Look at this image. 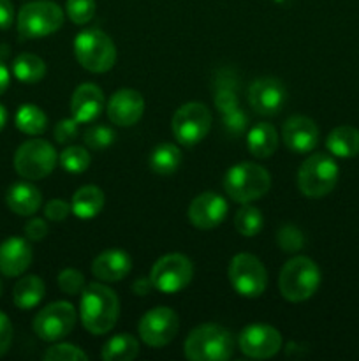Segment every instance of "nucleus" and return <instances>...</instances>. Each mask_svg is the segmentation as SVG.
I'll return each mask as SVG.
<instances>
[{"label": "nucleus", "instance_id": "1", "mask_svg": "<svg viewBox=\"0 0 359 361\" xmlns=\"http://www.w3.org/2000/svg\"><path fill=\"white\" fill-rule=\"evenodd\" d=\"M80 316L84 330L92 335H106L115 328L120 316V300L104 284L87 286L81 291Z\"/></svg>", "mask_w": 359, "mask_h": 361}, {"label": "nucleus", "instance_id": "2", "mask_svg": "<svg viewBox=\"0 0 359 361\" xmlns=\"http://www.w3.org/2000/svg\"><path fill=\"white\" fill-rule=\"evenodd\" d=\"M231 331L218 324H201L187 337L183 351L190 361H225L234 355Z\"/></svg>", "mask_w": 359, "mask_h": 361}, {"label": "nucleus", "instance_id": "3", "mask_svg": "<svg viewBox=\"0 0 359 361\" xmlns=\"http://www.w3.org/2000/svg\"><path fill=\"white\" fill-rule=\"evenodd\" d=\"M320 286V270L310 257L298 256L282 267L278 288L287 302L301 303L312 298Z\"/></svg>", "mask_w": 359, "mask_h": 361}, {"label": "nucleus", "instance_id": "4", "mask_svg": "<svg viewBox=\"0 0 359 361\" xmlns=\"http://www.w3.org/2000/svg\"><path fill=\"white\" fill-rule=\"evenodd\" d=\"M271 187L267 169L253 162H239L224 176V190L236 203H252L266 196Z\"/></svg>", "mask_w": 359, "mask_h": 361}, {"label": "nucleus", "instance_id": "5", "mask_svg": "<svg viewBox=\"0 0 359 361\" xmlns=\"http://www.w3.org/2000/svg\"><path fill=\"white\" fill-rule=\"evenodd\" d=\"M74 53L81 66L95 74L108 73L116 62V46L106 32L88 28L80 32L74 41Z\"/></svg>", "mask_w": 359, "mask_h": 361}, {"label": "nucleus", "instance_id": "6", "mask_svg": "<svg viewBox=\"0 0 359 361\" xmlns=\"http://www.w3.org/2000/svg\"><path fill=\"white\" fill-rule=\"evenodd\" d=\"M340 169L327 154H313L298 171V187L306 197H324L336 187Z\"/></svg>", "mask_w": 359, "mask_h": 361}, {"label": "nucleus", "instance_id": "7", "mask_svg": "<svg viewBox=\"0 0 359 361\" xmlns=\"http://www.w3.org/2000/svg\"><path fill=\"white\" fill-rule=\"evenodd\" d=\"M63 25V11L51 0L25 4L18 13V32L25 39H41L55 34Z\"/></svg>", "mask_w": 359, "mask_h": 361}, {"label": "nucleus", "instance_id": "8", "mask_svg": "<svg viewBox=\"0 0 359 361\" xmlns=\"http://www.w3.org/2000/svg\"><path fill=\"white\" fill-rule=\"evenodd\" d=\"M58 155L51 143L41 137H34L20 145L14 154V169L27 180L46 178L55 169Z\"/></svg>", "mask_w": 359, "mask_h": 361}, {"label": "nucleus", "instance_id": "9", "mask_svg": "<svg viewBox=\"0 0 359 361\" xmlns=\"http://www.w3.org/2000/svg\"><path fill=\"white\" fill-rule=\"evenodd\" d=\"M172 134L183 147H194L208 136L211 129V111L203 102H187L176 109L171 122Z\"/></svg>", "mask_w": 359, "mask_h": 361}, {"label": "nucleus", "instance_id": "10", "mask_svg": "<svg viewBox=\"0 0 359 361\" xmlns=\"http://www.w3.org/2000/svg\"><path fill=\"white\" fill-rule=\"evenodd\" d=\"M229 281L238 295L257 298L266 291L267 271L259 257L246 252L236 254L229 264Z\"/></svg>", "mask_w": 359, "mask_h": 361}, {"label": "nucleus", "instance_id": "11", "mask_svg": "<svg viewBox=\"0 0 359 361\" xmlns=\"http://www.w3.org/2000/svg\"><path fill=\"white\" fill-rule=\"evenodd\" d=\"M194 277V267L183 254H168L157 259L150 271L153 289L165 295H175L190 284Z\"/></svg>", "mask_w": 359, "mask_h": 361}, {"label": "nucleus", "instance_id": "12", "mask_svg": "<svg viewBox=\"0 0 359 361\" xmlns=\"http://www.w3.org/2000/svg\"><path fill=\"white\" fill-rule=\"evenodd\" d=\"M76 309L69 302H55L39 310L34 319V334L44 342L62 341L76 324Z\"/></svg>", "mask_w": 359, "mask_h": 361}, {"label": "nucleus", "instance_id": "13", "mask_svg": "<svg viewBox=\"0 0 359 361\" xmlns=\"http://www.w3.org/2000/svg\"><path fill=\"white\" fill-rule=\"evenodd\" d=\"M180 330L178 314L168 307H155L141 317L137 324L141 341L150 348H164L175 341Z\"/></svg>", "mask_w": 359, "mask_h": 361}, {"label": "nucleus", "instance_id": "14", "mask_svg": "<svg viewBox=\"0 0 359 361\" xmlns=\"http://www.w3.org/2000/svg\"><path fill=\"white\" fill-rule=\"evenodd\" d=\"M238 348L248 358H273L282 349V335L270 324H250L239 334Z\"/></svg>", "mask_w": 359, "mask_h": 361}, {"label": "nucleus", "instance_id": "15", "mask_svg": "<svg viewBox=\"0 0 359 361\" xmlns=\"http://www.w3.org/2000/svg\"><path fill=\"white\" fill-rule=\"evenodd\" d=\"M287 99L284 83L277 78H259L248 88L250 108L257 115L273 116L282 111Z\"/></svg>", "mask_w": 359, "mask_h": 361}, {"label": "nucleus", "instance_id": "16", "mask_svg": "<svg viewBox=\"0 0 359 361\" xmlns=\"http://www.w3.org/2000/svg\"><path fill=\"white\" fill-rule=\"evenodd\" d=\"M227 208L224 197L208 190L192 200L189 207V221L197 229H213L224 222Z\"/></svg>", "mask_w": 359, "mask_h": 361}, {"label": "nucleus", "instance_id": "17", "mask_svg": "<svg viewBox=\"0 0 359 361\" xmlns=\"http://www.w3.org/2000/svg\"><path fill=\"white\" fill-rule=\"evenodd\" d=\"M319 127L312 118L294 115L285 120L282 127V137L285 147L294 154H308L319 143Z\"/></svg>", "mask_w": 359, "mask_h": 361}, {"label": "nucleus", "instance_id": "18", "mask_svg": "<svg viewBox=\"0 0 359 361\" xmlns=\"http://www.w3.org/2000/svg\"><path fill=\"white\" fill-rule=\"evenodd\" d=\"M144 113L143 95L132 88L115 92L108 102V116L115 126L130 127L141 120Z\"/></svg>", "mask_w": 359, "mask_h": 361}, {"label": "nucleus", "instance_id": "19", "mask_svg": "<svg viewBox=\"0 0 359 361\" xmlns=\"http://www.w3.org/2000/svg\"><path fill=\"white\" fill-rule=\"evenodd\" d=\"M104 104V94L101 88L94 83H83L74 90L70 99V113L76 122L90 123L99 118Z\"/></svg>", "mask_w": 359, "mask_h": 361}, {"label": "nucleus", "instance_id": "20", "mask_svg": "<svg viewBox=\"0 0 359 361\" xmlns=\"http://www.w3.org/2000/svg\"><path fill=\"white\" fill-rule=\"evenodd\" d=\"M32 247L25 238H7L0 243V274L6 277H20L32 263Z\"/></svg>", "mask_w": 359, "mask_h": 361}, {"label": "nucleus", "instance_id": "21", "mask_svg": "<svg viewBox=\"0 0 359 361\" xmlns=\"http://www.w3.org/2000/svg\"><path fill=\"white\" fill-rule=\"evenodd\" d=\"M132 270V259L125 250L111 249L99 254L92 263V274L101 282H118Z\"/></svg>", "mask_w": 359, "mask_h": 361}, {"label": "nucleus", "instance_id": "22", "mask_svg": "<svg viewBox=\"0 0 359 361\" xmlns=\"http://www.w3.org/2000/svg\"><path fill=\"white\" fill-rule=\"evenodd\" d=\"M6 203L11 212L21 217L34 215L42 203V196L35 185L28 182H18L9 187L6 194Z\"/></svg>", "mask_w": 359, "mask_h": 361}, {"label": "nucleus", "instance_id": "23", "mask_svg": "<svg viewBox=\"0 0 359 361\" xmlns=\"http://www.w3.org/2000/svg\"><path fill=\"white\" fill-rule=\"evenodd\" d=\"M104 192L97 185H84L74 192L70 210L81 221H88L101 214V210L104 208Z\"/></svg>", "mask_w": 359, "mask_h": 361}, {"label": "nucleus", "instance_id": "24", "mask_svg": "<svg viewBox=\"0 0 359 361\" xmlns=\"http://www.w3.org/2000/svg\"><path fill=\"white\" fill-rule=\"evenodd\" d=\"M246 147L257 159H267L277 152L278 134L271 123L260 122L250 129L246 136Z\"/></svg>", "mask_w": 359, "mask_h": 361}, {"label": "nucleus", "instance_id": "25", "mask_svg": "<svg viewBox=\"0 0 359 361\" xmlns=\"http://www.w3.org/2000/svg\"><path fill=\"white\" fill-rule=\"evenodd\" d=\"M326 147L334 157H355L359 155V130L351 126L334 127L327 136Z\"/></svg>", "mask_w": 359, "mask_h": 361}, {"label": "nucleus", "instance_id": "26", "mask_svg": "<svg viewBox=\"0 0 359 361\" xmlns=\"http://www.w3.org/2000/svg\"><path fill=\"white\" fill-rule=\"evenodd\" d=\"M46 286L41 277L37 275H27V277L20 279L14 286L13 300L14 305L21 310H30L41 303L44 298Z\"/></svg>", "mask_w": 359, "mask_h": 361}, {"label": "nucleus", "instance_id": "27", "mask_svg": "<svg viewBox=\"0 0 359 361\" xmlns=\"http://www.w3.org/2000/svg\"><path fill=\"white\" fill-rule=\"evenodd\" d=\"M139 355L137 338L129 334H120L109 338L102 348V360L104 361H130Z\"/></svg>", "mask_w": 359, "mask_h": 361}, {"label": "nucleus", "instance_id": "28", "mask_svg": "<svg viewBox=\"0 0 359 361\" xmlns=\"http://www.w3.org/2000/svg\"><path fill=\"white\" fill-rule=\"evenodd\" d=\"M150 168L151 171L160 176L172 175L182 164V152L176 145L162 143L153 148L150 154Z\"/></svg>", "mask_w": 359, "mask_h": 361}, {"label": "nucleus", "instance_id": "29", "mask_svg": "<svg viewBox=\"0 0 359 361\" xmlns=\"http://www.w3.org/2000/svg\"><path fill=\"white\" fill-rule=\"evenodd\" d=\"M13 74L21 83H39L46 74V63L34 53H21L14 59Z\"/></svg>", "mask_w": 359, "mask_h": 361}, {"label": "nucleus", "instance_id": "30", "mask_svg": "<svg viewBox=\"0 0 359 361\" xmlns=\"http://www.w3.org/2000/svg\"><path fill=\"white\" fill-rule=\"evenodd\" d=\"M14 122H16L18 129L23 134H28V136H39L48 127L46 113L35 104L20 106V109L16 111V116H14Z\"/></svg>", "mask_w": 359, "mask_h": 361}, {"label": "nucleus", "instance_id": "31", "mask_svg": "<svg viewBox=\"0 0 359 361\" xmlns=\"http://www.w3.org/2000/svg\"><path fill=\"white\" fill-rule=\"evenodd\" d=\"M263 221L264 219L259 208L250 207L248 203H245L236 212L234 228L241 236L252 238V236L259 235V231L263 229Z\"/></svg>", "mask_w": 359, "mask_h": 361}, {"label": "nucleus", "instance_id": "32", "mask_svg": "<svg viewBox=\"0 0 359 361\" xmlns=\"http://www.w3.org/2000/svg\"><path fill=\"white\" fill-rule=\"evenodd\" d=\"M90 154L88 150L81 147H67L65 150L60 154V166L69 173H83L87 171L90 166Z\"/></svg>", "mask_w": 359, "mask_h": 361}, {"label": "nucleus", "instance_id": "33", "mask_svg": "<svg viewBox=\"0 0 359 361\" xmlns=\"http://www.w3.org/2000/svg\"><path fill=\"white\" fill-rule=\"evenodd\" d=\"M115 137L116 134L111 127L94 126L84 133L83 140H84V145H87L90 150L101 152V150H106L108 147H111V145L115 143Z\"/></svg>", "mask_w": 359, "mask_h": 361}, {"label": "nucleus", "instance_id": "34", "mask_svg": "<svg viewBox=\"0 0 359 361\" xmlns=\"http://www.w3.org/2000/svg\"><path fill=\"white\" fill-rule=\"evenodd\" d=\"M65 9L67 16L73 23L84 25L95 16L97 4H95V0H67Z\"/></svg>", "mask_w": 359, "mask_h": 361}, {"label": "nucleus", "instance_id": "35", "mask_svg": "<svg viewBox=\"0 0 359 361\" xmlns=\"http://www.w3.org/2000/svg\"><path fill=\"white\" fill-rule=\"evenodd\" d=\"M215 104H217L218 111L222 115H227V113L238 109V95H236L234 87L229 81L220 80L218 81L217 92H215Z\"/></svg>", "mask_w": 359, "mask_h": 361}, {"label": "nucleus", "instance_id": "36", "mask_svg": "<svg viewBox=\"0 0 359 361\" xmlns=\"http://www.w3.org/2000/svg\"><path fill=\"white\" fill-rule=\"evenodd\" d=\"M277 242L285 252H298L305 245V236L296 226H282L277 233Z\"/></svg>", "mask_w": 359, "mask_h": 361}, {"label": "nucleus", "instance_id": "37", "mask_svg": "<svg viewBox=\"0 0 359 361\" xmlns=\"http://www.w3.org/2000/svg\"><path fill=\"white\" fill-rule=\"evenodd\" d=\"M46 361H87L88 355L74 344H56L44 353Z\"/></svg>", "mask_w": 359, "mask_h": 361}, {"label": "nucleus", "instance_id": "38", "mask_svg": "<svg viewBox=\"0 0 359 361\" xmlns=\"http://www.w3.org/2000/svg\"><path fill=\"white\" fill-rule=\"evenodd\" d=\"M58 288L65 295H80L84 289V277L74 268H65L58 274Z\"/></svg>", "mask_w": 359, "mask_h": 361}, {"label": "nucleus", "instance_id": "39", "mask_svg": "<svg viewBox=\"0 0 359 361\" xmlns=\"http://www.w3.org/2000/svg\"><path fill=\"white\" fill-rule=\"evenodd\" d=\"M77 126H80V122H76L74 118H62L55 126V140L60 145L74 141L77 137Z\"/></svg>", "mask_w": 359, "mask_h": 361}, {"label": "nucleus", "instance_id": "40", "mask_svg": "<svg viewBox=\"0 0 359 361\" xmlns=\"http://www.w3.org/2000/svg\"><path fill=\"white\" fill-rule=\"evenodd\" d=\"M69 212H70V204H67L65 201H62V200H51L44 207L46 219H48V221H53V222L65 221L67 215H69Z\"/></svg>", "mask_w": 359, "mask_h": 361}, {"label": "nucleus", "instance_id": "41", "mask_svg": "<svg viewBox=\"0 0 359 361\" xmlns=\"http://www.w3.org/2000/svg\"><path fill=\"white\" fill-rule=\"evenodd\" d=\"M11 344H13V324L6 314L0 312V358L9 351Z\"/></svg>", "mask_w": 359, "mask_h": 361}, {"label": "nucleus", "instance_id": "42", "mask_svg": "<svg viewBox=\"0 0 359 361\" xmlns=\"http://www.w3.org/2000/svg\"><path fill=\"white\" fill-rule=\"evenodd\" d=\"M48 235V224L42 219H30L25 224V236L32 242H41Z\"/></svg>", "mask_w": 359, "mask_h": 361}, {"label": "nucleus", "instance_id": "43", "mask_svg": "<svg viewBox=\"0 0 359 361\" xmlns=\"http://www.w3.org/2000/svg\"><path fill=\"white\" fill-rule=\"evenodd\" d=\"M224 116H225V127H227L231 133H234V134L241 133L243 127H245L246 120H245V115L239 111V108L234 109V111L227 113V115H224Z\"/></svg>", "mask_w": 359, "mask_h": 361}, {"label": "nucleus", "instance_id": "44", "mask_svg": "<svg viewBox=\"0 0 359 361\" xmlns=\"http://www.w3.org/2000/svg\"><path fill=\"white\" fill-rule=\"evenodd\" d=\"M14 21V7L11 0H0V28L6 30Z\"/></svg>", "mask_w": 359, "mask_h": 361}, {"label": "nucleus", "instance_id": "45", "mask_svg": "<svg viewBox=\"0 0 359 361\" xmlns=\"http://www.w3.org/2000/svg\"><path fill=\"white\" fill-rule=\"evenodd\" d=\"M151 288H153V286H151L150 277H141L134 282V293H136V295H146Z\"/></svg>", "mask_w": 359, "mask_h": 361}, {"label": "nucleus", "instance_id": "46", "mask_svg": "<svg viewBox=\"0 0 359 361\" xmlns=\"http://www.w3.org/2000/svg\"><path fill=\"white\" fill-rule=\"evenodd\" d=\"M9 81H11L9 71H7V67L4 66V62H0V95L7 90V87H9Z\"/></svg>", "mask_w": 359, "mask_h": 361}, {"label": "nucleus", "instance_id": "47", "mask_svg": "<svg viewBox=\"0 0 359 361\" xmlns=\"http://www.w3.org/2000/svg\"><path fill=\"white\" fill-rule=\"evenodd\" d=\"M6 122H7V111H6V108L0 104V130L6 127Z\"/></svg>", "mask_w": 359, "mask_h": 361}, {"label": "nucleus", "instance_id": "48", "mask_svg": "<svg viewBox=\"0 0 359 361\" xmlns=\"http://www.w3.org/2000/svg\"><path fill=\"white\" fill-rule=\"evenodd\" d=\"M0 293H2V284H0Z\"/></svg>", "mask_w": 359, "mask_h": 361}]
</instances>
